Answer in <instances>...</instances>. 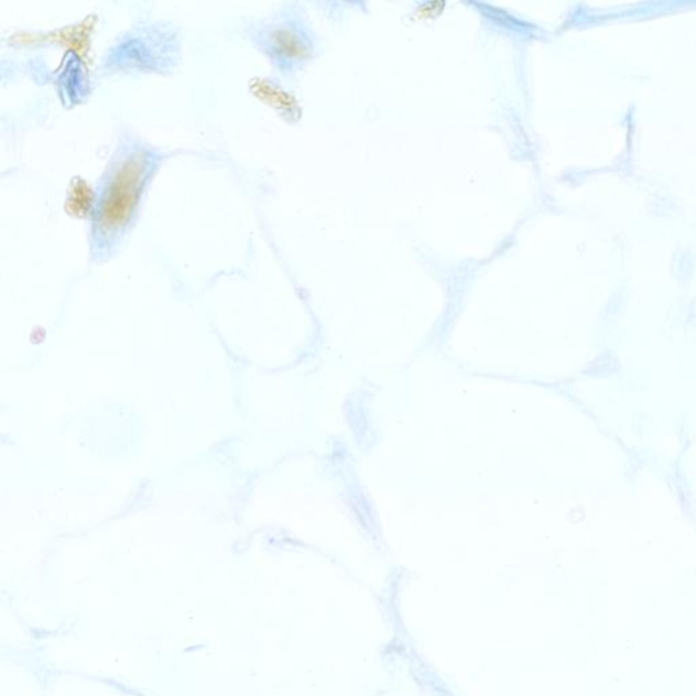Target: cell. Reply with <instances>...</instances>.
<instances>
[{"label":"cell","instance_id":"cell-1","mask_svg":"<svg viewBox=\"0 0 696 696\" xmlns=\"http://www.w3.org/2000/svg\"><path fill=\"white\" fill-rule=\"evenodd\" d=\"M139 181H141V168L139 165H125L123 173H119L113 180L111 191H108L104 204H102V223L105 228L121 226L129 216L132 205L138 196Z\"/></svg>","mask_w":696,"mask_h":696}]
</instances>
